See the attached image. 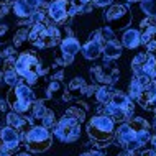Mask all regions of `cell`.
Returning a JSON list of instances; mask_svg holds the SVG:
<instances>
[{
    "instance_id": "obj_1",
    "label": "cell",
    "mask_w": 156,
    "mask_h": 156,
    "mask_svg": "<svg viewBox=\"0 0 156 156\" xmlns=\"http://www.w3.org/2000/svg\"><path fill=\"white\" fill-rule=\"evenodd\" d=\"M115 138L125 150L135 151L141 148L151 138L150 123L145 119H141V117L125 122V123H122L119 126V130H115Z\"/></svg>"
},
{
    "instance_id": "obj_2",
    "label": "cell",
    "mask_w": 156,
    "mask_h": 156,
    "mask_svg": "<svg viewBox=\"0 0 156 156\" xmlns=\"http://www.w3.org/2000/svg\"><path fill=\"white\" fill-rule=\"evenodd\" d=\"M84 119V112L79 108H69L66 115L61 117V120L54 126V133L61 141L71 143L77 140L81 135V120Z\"/></svg>"
},
{
    "instance_id": "obj_3",
    "label": "cell",
    "mask_w": 156,
    "mask_h": 156,
    "mask_svg": "<svg viewBox=\"0 0 156 156\" xmlns=\"http://www.w3.org/2000/svg\"><path fill=\"white\" fill-rule=\"evenodd\" d=\"M87 133H89L90 140L95 141L97 146H105L115 138V122L105 113L97 115L87 125Z\"/></svg>"
},
{
    "instance_id": "obj_4",
    "label": "cell",
    "mask_w": 156,
    "mask_h": 156,
    "mask_svg": "<svg viewBox=\"0 0 156 156\" xmlns=\"http://www.w3.org/2000/svg\"><path fill=\"white\" fill-rule=\"evenodd\" d=\"M7 104L16 113H27L35 104V94L27 84L18 82L7 92Z\"/></svg>"
},
{
    "instance_id": "obj_5",
    "label": "cell",
    "mask_w": 156,
    "mask_h": 156,
    "mask_svg": "<svg viewBox=\"0 0 156 156\" xmlns=\"http://www.w3.org/2000/svg\"><path fill=\"white\" fill-rule=\"evenodd\" d=\"M133 100L122 92H113L108 104H105V115L110 117L113 122H126L133 115Z\"/></svg>"
},
{
    "instance_id": "obj_6",
    "label": "cell",
    "mask_w": 156,
    "mask_h": 156,
    "mask_svg": "<svg viewBox=\"0 0 156 156\" xmlns=\"http://www.w3.org/2000/svg\"><path fill=\"white\" fill-rule=\"evenodd\" d=\"M132 69L135 77L143 86L150 84L156 79V58L151 53H140L132 61Z\"/></svg>"
},
{
    "instance_id": "obj_7",
    "label": "cell",
    "mask_w": 156,
    "mask_h": 156,
    "mask_svg": "<svg viewBox=\"0 0 156 156\" xmlns=\"http://www.w3.org/2000/svg\"><path fill=\"white\" fill-rule=\"evenodd\" d=\"M28 41L38 48H51L59 41V31L54 27H46L43 23H35L28 30Z\"/></svg>"
},
{
    "instance_id": "obj_8",
    "label": "cell",
    "mask_w": 156,
    "mask_h": 156,
    "mask_svg": "<svg viewBox=\"0 0 156 156\" xmlns=\"http://www.w3.org/2000/svg\"><path fill=\"white\" fill-rule=\"evenodd\" d=\"M15 71L20 77L27 79L28 84H35L41 74V64L40 59L31 53H22L15 59Z\"/></svg>"
},
{
    "instance_id": "obj_9",
    "label": "cell",
    "mask_w": 156,
    "mask_h": 156,
    "mask_svg": "<svg viewBox=\"0 0 156 156\" xmlns=\"http://www.w3.org/2000/svg\"><path fill=\"white\" fill-rule=\"evenodd\" d=\"M25 145L27 148L33 151V153H43L51 146L53 136L48 132V128L40 125H33L28 128V132H25Z\"/></svg>"
},
{
    "instance_id": "obj_10",
    "label": "cell",
    "mask_w": 156,
    "mask_h": 156,
    "mask_svg": "<svg viewBox=\"0 0 156 156\" xmlns=\"http://www.w3.org/2000/svg\"><path fill=\"white\" fill-rule=\"evenodd\" d=\"M132 20L133 16L126 5H112L105 12V22H107V27L112 30H123L130 27Z\"/></svg>"
},
{
    "instance_id": "obj_11",
    "label": "cell",
    "mask_w": 156,
    "mask_h": 156,
    "mask_svg": "<svg viewBox=\"0 0 156 156\" xmlns=\"http://www.w3.org/2000/svg\"><path fill=\"white\" fill-rule=\"evenodd\" d=\"M73 0H53L48 7V15L54 23L61 25L67 20V16L73 15Z\"/></svg>"
},
{
    "instance_id": "obj_12",
    "label": "cell",
    "mask_w": 156,
    "mask_h": 156,
    "mask_svg": "<svg viewBox=\"0 0 156 156\" xmlns=\"http://www.w3.org/2000/svg\"><path fill=\"white\" fill-rule=\"evenodd\" d=\"M31 122L35 125L49 128V126H53L54 123H56V113H54V110L46 107L43 102H35V105H33Z\"/></svg>"
},
{
    "instance_id": "obj_13",
    "label": "cell",
    "mask_w": 156,
    "mask_h": 156,
    "mask_svg": "<svg viewBox=\"0 0 156 156\" xmlns=\"http://www.w3.org/2000/svg\"><path fill=\"white\" fill-rule=\"evenodd\" d=\"M141 44L146 48V51H156V20L150 16L148 20L141 22V33H140Z\"/></svg>"
},
{
    "instance_id": "obj_14",
    "label": "cell",
    "mask_w": 156,
    "mask_h": 156,
    "mask_svg": "<svg viewBox=\"0 0 156 156\" xmlns=\"http://www.w3.org/2000/svg\"><path fill=\"white\" fill-rule=\"evenodd\" d=\"M136 100L140 102V105L143 108H146V110H150V112H154L156 110V81L150 82V84H145V86L141 87Z\"/></svg>"
},
{
    "instance_id": "obj_15",
    "label": "cell",
    "mask_w": 156,
    "mask_h": 156,
    "mask_svg": "<svg viewBox=\"0 0 156 156\" xmlns=\"http://www.w3.org/2000/svg\"><path fill=\"white\" fill-rule=\"evenodd\" d=\"M20 146V133L18 130L12 126H3L0 128V148H5L8 151H13Z\"/></svg>"
},
{
    "instance_id": "obj_16",
    "label": "cell",
    "mask_w": 156,
    "mask_h": 156,
    "mask_svg": "<svg viewBox=\"0 0 156 156\" xmlns=\"http://www.w3.org/2000/svg\"><path fill=\"white\" fill-rule=\"evenodd\" d=\"M79 49H81V43H79L76 38H66V40H62L61 41V54L64 56V59H59L58 62L62 66H66V64H69L71 59L76 56V54L79 53Z\"/></svg>"
},
{
    "instance_id": "obj_17",
    "label": "cell",
    "mask_w": 156,
    "mask_h": 156,
    "mask_svg": "<svg viewBox=\"0 0 156 156\" xmlns=\"http://www.w3.org/2000/svg\"><path fill=\"white\" fill-rule=\"evenodd\" d=\"M82 53L86 59H97L102 54V41H100V35L97 33L94 38H90L86 44L82 46Z\"/></svg>"
},
{
    "instance_id": "obj_18",
    "label": "cell",
    "mask_w": 156,
    "mask_h": 156,
    "mask_svg": "<svg viewBox=\"0 0 156 156\" xmlns=\"http://www.w3.org/2000/svg\"><path fill=\"white\" fill-rule=\"evenodd\" d=\"M90 74H94L95 81L104 82L105 86H108L110 82H113L117 79V76H119V73H117L115 69H112V67H105V66L94 67V69L90 71Z\"/></svg>"
},
{
    "instance_id": "obj_19",
    "label": "cell",
    "mask_w": 156,
    "mask_h": 156,
    "mask_svg": "<svg viewBox=\"0 0 156 156\" xmlns=\"http://www.w3.org/2000/svg\"><path fill=\"white\" fill-rule=\"evenodd\" d=\"M117 38H110V40H100L102 41V54L107 59H117L122 54V46L117 43Z\"/></svg>"
},
{
    "instance_id": "obj_20",
    "label": "cell",
    "mask_w": 156,
    "mask_h": 156,
    "mask_svg": "<svg viewBox=\"0 0 156 156\" xmlns=\"http://www.w3.org/2000/svg\"><path fill=\"white\" fill-rule=\"evenodd\" d=\"M46 92H48L49 99H54V100L66 99V89H64V86H62V82L59 81V79H54V81L49 82Z\"/></svg>"
},
{
    "instance_id": "obj_21",
    "label": "cell",
    "mask_w": 156,
    "mask_h": 156,
    "mask_svg": "<svg viewBox=\"0 0 156 156\" xmlns=\"http://www.w3.org/2000/svg\"><path fill=\"white\" fill-rule=\"evenodd\" d=\"M122 43H123V46H125V48H128V49L136 48L138 44H141L140 31L135 30V28H130V30H126V31L123 33V36H122Z\"/></svg>"
},
{
    "instance_id": "obj_22",
    "label": "cell",
    "mask_w": 156,
    "mask_h": 156,
    "mask_svg": "<svg viewBox=\"0 0 156 156\" xmlns=\"http://www.w3.org/2000/svg\"><path fill=\"white\" fill-rule=\"evenodd\" d=\"M7 123H8V126H12V128H15L20 132V130H23L25 126L28 125V120L23 119V117L16 112H8L7 113Z\"/></svg>"
},
{
    "instance_id": "obj_23",
    "label": "cell",
    "mask_w": 156,
    "mask_h": 156,
    "mask_svg": "<svg viewBox=\"0 0 156 156\" xmlns=\"http://www.w3.org/2000/svg\"><path fill=\"white\" fill-rule=\"evenodd\" d=\"M13 12H15L16 16H20V18H30L35 10H33L25 0H15L13 2Z\"/></svg>"
},
{
    "instance_id": "obj_24",
    "label": "cell",
    "mask_w": 156,
    "mask_h": 156,
    "mask_svg": "<svg viewBox=\"0 0 156 156\" xmlns=\"http://www.w3.org/2000/svg\"><path fill=\"white\" fill-rule=\"evenodd\" d=\"M16 84H18V73L15 71V67H5L3 77H2V86L10 89V87L16 86Z\"/></svg>"
},
{
    "instance_id": "obj_25",
    "label": "cell",
    "mask_w": 156,
    "mask_h": 156,
    "mask_svg": "<svg viewBox=\"0 0 156 156\" xmlns=\"http://www.w3.org/2000/svg\"><path fill=\"white\" fill-rule=\"evenodd\" d=\"M113 90L110 86H102V87H99L97 89V92H95V100L99 104H102V105H105V104H108V100L112 99V95H113Z\"/></svg>"
},
{
    "instance_id": "obj_26",
    "label": "cell",
    "mask_w": 156,
    "mask_h": 156,
    "mask_svg": "<svg viewBox=\"0 0 156 156\" xmlns=\"http://www.w3.org/2000/svg\"><path fill=\"white\" fill-rule=\"evenodd\" d=\"M28 30L30 28H25L22 27L18 31L15 33V36H13V48H20L25 41H27V38H28Z\"/></svg>"
},
{
    "instance_id": "obj_27",
    "label": "cell",
    "mask_w": 156,
    "mask_h": 156,
    "mask_svg": "<svg viewBox=\"0 0 156 156\" xmlns=\"http://www.w3.org/2000/svg\"><path fill=\"white\" fill-rule=\"evenodd\" d=\"M67 90L69 92H79V94H82V92H86V84H84V81L81 77H76L73 79V81L69 82V86H67Z\"/></svg>"
},
{
    "instance_id": "obj_28",
    "label": "cell",
    "mask_w": 156,
    "mask_h": 156,
    "mask_svg": "<svg viewBox=\"0 0 156 156\" xmlns=\"http://www.w3.org/2000/svg\"><path fill=\"white\" fill-rule=\"evenodd\" d=\"M141 8L148 16L156 18V0H141Z\"/></svg>"
},
{
    "instance_id": "obj_29",
    "label": "cell",
    "mask_w": 156,
    "mask_h": 156,
    "mask_svg": "<svg viewBox=\"0 0 156 156\" xmlns=\"http://www.w3.org/2000/svg\"><path fill=\"white\" fill-rule=\"evenodd\" d=\"M141 87H143V84L135 77L132 81V84H130V95H128L130 99H136L138 94H140V90H141Z\"/></svg>"
},
{
    "instance_id": "obj_30",
    "label": "cell",
    "mask_w": 156,
    "mask_h": 156,
    "mask_svg": "<svg viewBox=\"0 0 156 156\" xmlns=\"http://www.w3.org/2000/svg\"><path fill=\"white\" fill-rule=\"evenodd\" d=\"M30 22H31V25H35V23H43L44 22V12H33L31 13V16H30Z\"/></svg>"
},
{
    "instance_id": "obj_31",
    "label": "cell",
    "mask_w": 156,
    "mask_h": 156,
    "mask_svg": "<svg viewBox=\"0 0 156 156\" xmlns=\"http://www.w3.org/2000/svg\"><path fill=\"white\" fill-rule=\"evenodd\" d=\"M25 2L28 3V5H30L33 10H36L38 7H41V3H43V0H25Z\"/></svg>"
},
{
    "instance_id": "obj_32",
    "label": "cell",
    "mask_w": 156,
    "mask_h": 156,
    "mask_svg": "<svg viewBox=\"0 0 156 156\" xmlns=\"http://www.w3.org/2000/svg\"><path fill=\"white\" fill-rule=\"evenodd\" d=\"M95 3H97L99 7H105V5H110L112 0H95Z\"/></svg>"
},
{
    "instance_id": "obj_33",
    "label": "cell",
    "mask_w": 156,
    "mask_h": 156,
    "mask_svg": "<svg viewBox=\"0 0 156 156\" xmlns=\"http://www.w3.org/2000/svg\"><path fill=\"white\" fill-rule=\"evenodd\" d=\"M82 156H105V154L100 153V151H87V153H84Z\"/></svg>"
},
{
    "instance_id": "obj_34",
    "label": "cell",
    "mask_w": 156,
    "mask_h": 156,
    "mask_svg": "<svg viewBox=\"0 0 156 156\" xmlns=\"http://www.w3.org/2000/svg\"><path fill=\"white\" fill-rule=\"evenodd\" d=\"M141 156H156V151L154 150H146L141 153Z\"/></svg>"
},
{
    "instance_id": "obj_35",
    "label": "cell",
    "mask_w": 156,
    "mask_h": 156,
    "mask_svg": "<svg viewBox=\"0 0 156 156\" xmlns=\"http://www.w3.org/2000/svg\"><path fill=\"white\" fill-rule=\"evenodd\" d=\"M13 2H15V0H0V5L8 7V5H13Z\"/></svg>"
},
{
    "instance_id": "obj_36",
    "label": "cell",
    "mask_w": 156,
    "mask_h": 156,
    "mask_svg": "<svg viewBox=\"0 0 156 156\" xmlns=\"http://www.w3.org/2000/svg\"><path fill=\"white\" fill-rule=\"evenodd\" d=\"M120 156H133V151H132V150H125Z\"/></svg>"
},
{
    "instance_id": "obj_37",
    "label": "cell",
    "mask_w": 156,
    "mask_h": 156,
    "mask_svg": "<svg viewBox=\"0 0 156 156\" xmlns=\"http://www.w3.org/2000/svg\"><path fill=\"white\" fill-rule=\"evenodd\" d=\"M7 102H3V100H0V110H5V108H7Z\"/></svg>"
},
{
    "instance_id": "obj_38",
    "label": "cell",
    "mask_w": 156,
    "mask_h": 156,
    "mask_svg": "<svg viewBox=\"0 0 156 156\" xmlns=\"http://www.w3.org/2000/svg\"><path fill=\"white\" fill-rule=\"evenodd\" d=\"M151 143H153V148L156 151V135H154V136H151Z\"/></svg>"
},
{
    "instance_id": "obj_39",
    "label": "cell",
    "mask_w": 156,
    "mask_h": 156,
    "mask_svg": "<svg viewBox=\"0 0 156 156\" xmlns=\"http://www.w3.org/2000/svg\"><path fill=\"white\" fill-rule=\"evenodd\" d=\"M15 156H31V154L27 153V151H23V153H18V154H15Z\"/></svg>"
},
{
    "instance_id": "obj_40",
    "label": "cell",
    "mask_w": 156,
    "mask_h": 156,
    "mask_svg": "<svg viewBox=\"0 0 156 156\" xmlns=\"http://www.w3.org/2000/svg\"><path fill=\"white\" fill-rule=\"evenodd\" d=\"M2 64H3V59H2V56H0V71H2Z\"/></svg>"
},
{
    "instance_id": "obj_41",
    "label": "cell",
    "mask_w": 156,
    "mask_h": 156,
    "mask_svg": "<svg viewBox=\"0 0 156 156\" xmlns=\"http://www.w3.org/2000/svg\"><path fill=\"white\" fill-rule=\"evenodd\" d=\"M82 3H89V2H92V0H81Z\"/></svg>"
},
{
    "instance_id": "obj_42",
    "label": "cell",
    "mask_w": 156,
    "mask_h": 156,
    "mask_svg": "<svg viewBox=\"0 0 156 156\" xmlns=\"http://www.w3.org/2000/svg\"><path fill=\"white\" fill-rule=\"evenodd\" d=\"M154 126H156V120H154Z\"/></svg>"
},
{
    "instance_id": "obj_43",
    "label": "cell",
    "mask_w": 156,
    "mask_h": 156,
    "mask_svg": "<svg viewBox=\"0 0 156 156\" xmlns=\"http://www.w3.org/2000/svg\"><path fill=\"white\" fill-rule=\"evenodd\" d=\"M0 43H2V40H0Z\"/></svg>"
}]
</instances>
